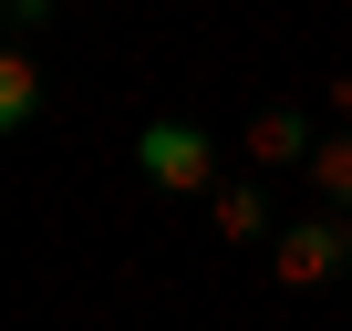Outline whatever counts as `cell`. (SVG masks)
<instances>
[{
	"label": "cell",
	"mask_w": 352,
	"mask_h": 331,
	"mask_svg": "<svg viewBox=\"0 0 352 331\" xmlns=\"http://www.w3.org/2000/svg\"><path fill=\"white\" fill-rule=\"evenodd\" d=\"M208 218H218L228 249H249V238H270V187H259V176H228V187L208 197Z\"/></svg>",
	"instance_id": "obj_4"
},
{
	"label": "cell",
	"mask_w": 352,
	"mask_h": 331,
	"mask_svg": "<svg viewBox=\"0 0 352 331\" xmlns=\"http://www.w3.org/2000/svg\"><path fill=\"white\" fill-rule=\"evenodd\" d=\"M32 114H42V62L21 42H0V135H21Z\"/></svg>",
	"instance_id": "obj_5"
},
{
	"label": "cell",
	"mask_w": 352,
	"mask_h": 331,
	"mask_svg": "<svg viewBox=\"0 0 352 331\" xmlns=\"http://www.w3.org/2000/svg\"><path fill=\"white\" fill-rule=\"evenodd\" d=\"M311 155H321V114L311 104H259L249 114V166H259V176H280V166L311 176Z\"/></svg>",
	"instance_id": "obj_3"
},
{
	"label": "cell",
	"mask_w": 352,
	"mask_h": 331,
	"mask_svg": "<svg viewBox=\"0 0 352 331\" xmlns=\"http://www.w3.org/2000/svg\"><path fill=\"white\" fill-rule=\"evenodd\" d=\"M311 187H321L331 207H352V124H331V135H321V155H311Z\"/></svg>",
	"instance_id": "obj_6"
},
{
	"label": "cell",
	"mask_w": 352,
	"mask_h": 331,
	"mask_svg": "<svg viewBox=\"0 0 352 331\" xmlns=\"http://www.w3.org/2000/svg\"><path fill=\"white\" fill-rule=\"evenodd\" d=\"M0 21H11V32H42V21H52V0H0Z\"/></svg>",
	"instance_id": "obj_7"
},
{
	"label": "cell",
	"mask_w": 352,
	"mask_h": 331,
	"mask_svg": "<svg viewBox=\"0 0 352 331\" xmlns=\"http://www.w3.org/2000/svg\"><path fill=\"white\" fill-rule=\"evenodd\" d=\"M352 269V228L342 218H300V228H280V249H270V279L280 290H321V279H342Z\"/></svg>",
	"instance_id": "obj_2"
},
{
	"label": "cell",
	"mask_w": 352,
	"mask_h": 331,
	"mask_svg": "<svg viewBox=\"0 0 352 331\" xmlns=\"http://www.w3.org/2000/svg\"><path fill=\"white\" fill-rule=\"evenodd\" d=\"M135 166H145L166 197H218V145H208L197 124H176V114H155V124L135 135Z\"/></svg>",
	"instance_id": "obj_1"
}]
</instances>
